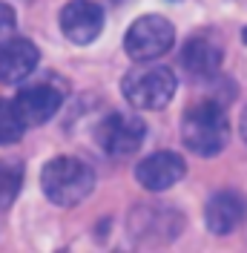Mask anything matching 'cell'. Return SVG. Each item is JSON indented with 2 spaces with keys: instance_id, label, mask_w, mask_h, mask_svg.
I'll return each instance as SVG.
<instances>
[{
  "instance_id": "obj_17",
  "label": "cell",
  "mask_w": 247,
  "mask_h": 253,
  "mask_svg": "<svg viewBox=\"0 0 247 253\" xmlns=\"http://www.w3.org/2000/svg\"><path fill=\"white\" fill-rule=\"evenodd\" d=\"M242 41H245V43H247V29H245V32H242Z\"/></svg>"
},
{
  "instance_id": "obj_8",
  "label": "cell",
  "mask_w": 247,
  "mask_h": 253,
  "mask_svg": "<svg viewBox=\"0 0 247 253\" xmlns=\"http://www.w3.org/2000/svg\"><path fill=\"white\" fill-rule=\"evenodd\" d=\"M61 32L69 43L89 46L104 32V9L95 0H69L61 9Z\"/></svg>"
},
{
  "instance_id": "obj_7",
  "label": "cell",
  "mask_w": 247,
  "mask_h": 253,
  "mask_svg": "<svg viewBox=\"0 0 247 253\" xmlns=\"http://www.w3.org/2000/svg\"><path fill=\"white\" fill-rule=\"evenodd\" d=\"M95 138L101 150L112 158H126L138 153L144 138H147V124L132 112H109L107 118L98 124Z\"/></svg>"
},
{
  "instance_id": "obj_4",
  "label": "cell",
  "mask_w": 247,
  "mask_h": 253,
  "mask_svg": "<svg viewBox=\"0 0 247 253\" xmlns=\"http://www.w3.org/2000/svg\"><path fill=\"white\" fill-rule=\"evenodd\" d=\"M129 239L138 248H167L181 233L184 216L172 207L141 205L129 213Z\"/></svg>"
},
{
  "instance_id": "obj_11",
  "label": "cell",
  "mask_w": 247,
  "mask_h": 253,
  "mask_svg": "<svg viewBox=\"0 0 247 253\" xmlns=\"http://www.w3.org/2000/svg\"><path fill=\"white\" fill-rule=\"evenodd\" d=\"M41 49L26 38H3L0 41V84H20L38 69Z\"/></svg>"
},
{
  "instance_id": "obj_1",
  "label": "cell",
  "mask_w": 247,
  "mask_h": 253,
  "mask_svg": "<svg viewBox=\"0 0 247 253\" xmlns=\"http://www.w3.org/2000/svg\"><path fill=\"white\" fill-rule=\"evenodd\" d=\"M181 141L199 158L218 156L230 141V118L218 101H196L181 115Z\"/></svg>"
},
{
  "instance_id": "obj_12",
  "label": "cell",
  "mask_w": 247,
  "mask_h": 253,
  "mask_svg": "<svg viewBox=\"0 0 247 253\" xmlns=\"http://www.w3.org/2000/svg\"><path fill=\"white\" fill-rule=\"evenodd\" d=\"M221 58H224L221 43L207 38V35H193L181 49V66L193 81L216 78L218 69H221Z\"/></svg>"
},
{
  "instance_id": "obj_6",
  "label": "cell",
  "mask_w": 247,
  "mask_h": 253,
  "mask_svg": "<svg viewBox=\"0 0 247 253\" xmlns=\"http://www.w3.org/2000/svg\"><path fill=\"white\" fill-rule=\"evenodd\" d=\"M172 43H175V26L161 15L138 17L124 35V49L135 63L155 61V58L167 55Z\"/></svg>"
},
{
  "instance_id": "obj_16",
  "label": "cell",
  "mask_w": 247,
  "mask_h": 253,
  "mask_svg": "<svg viewBox=\"0 0 247 253\" xmlns=\"http://www.w3.org/2000/svg\"><path fill=\"white\" fill-rule=\"evenodd\" d=\"M239 135L247 141V107H245V112H242V118H239Z\"/></svg>"
},
{
  "instance_id": "obj_10",
  "label": "cell",
  "mask_w": 247,
  "mask_h": 253,
  "mask_svg": "<svg viewBox=\"0 0 247 253\" xmlns=\"http://www.w3.org/2000/svg\"><path fill=\"white\" fill-rule=\"evenodd\" d=\"M204 221H207V230L216 236H227L239 230L247 221V199L236 190H218L204 205Z\"/></svg>"
},
{
  "instance_id": "obj_3",
  "label": "cell",
  "mask_w": 247,
  "mask_h": 253,
  "mask_svg": "<svg viewBox=\"0 0 247 253\" xmlns=\"http://www.w3.org/2000/svg\"><path fill=\"white\" fill-rule=\"evenodd\" d=\"M175 72L164 63H135L121 78V92L135 110H164L175 98Z\"/></svg>"
},
{
  "instance_id": "obj_15",
  "label": "cell",
  "mask_w": 247,
  "mask_h": 253,
  "mask_svg": "<svg viewBox=\"0 0 247 253\" xmlns=\"http://www.w3.org/2000/svg\"><path fill=\"white\" fill-rule=\"evenodd\" d=\"M17 26V17H15V9L9 6V3H0V38H6V35H12Z\"/></svg>"
},
{
  "instance_id": "obj_5",
  "label": "cell",
  "mask_w": 247,
  "mask_h": 253,
  "mask_svg": "<svg viewBox=\"0 0 247 253\" xmlns=\"http://www.w3.org/2000/svg\"><path fill=\"white\" fill-rule=\"evenodd\" d=\"M66 92H69L66 81L52 78V75L20 86L17 95H15V107H17V112H20V118H23V124L26 126L46 124L49 118L63 107Z\"/></svg>"
},
{
  "instance_id": "obj_9",
  "label": "cell",
  "mask_w": 247,
  "mask_h": 253,
  "mask_svg": "<svg viewBox=\"0 0 247 253\" xmlns=\"http://www.w3.org/2000/svg\"><path fill=\"white\" fill-rule=\"evenodd\" d=\"M187 173V164L178 153L170 150H158L153 156L141 158L135 167V181L150 193H164V190L175 187Z\"/></svg>"
},
{
  "instance_id": "obj_14",
  "label": "cell",
  "mask_w": 247,
  "mask_h": 253,
  "mask_svg": "<svg viewBox=\"0 0 247 253\" xmlns=\"http://www.w3.org/2000/svg\"><path fill=\"white\" fill-rule=\"evenodd\" d=\"M29 126L23 124L20 112H17L15 101H3L0 98V147H9V144H17L23 138Z\"/></svg>"
},
{
  "instance_id": "obj_13",
  "label": "cell",
  "mask_w": 247,
  "mask_h": 253,
  "mask_svg": "<svg viewBox=\"0 0 247 253\" xmlns=\"http://www.w3.org/2000/svg\"><path fill=\"white\" fill-rule=\"evenodd\" d=\"M23 187V164L17 158H0V213L15 205Z\"/></svg>"
},
{
  "instance_id": "obj_2",
  "label": "cell",
  "mask_w": 247,
  "mask_h": 253,
  "mask_svg": "<svg viewBox=\"0 0 247 253\" xmlns=\"http://www.w3.org/2000/svg\"><path fill=\"white\" fill-rule=\"evenodd\" d=\"M41 187L46 199L58 207H75L83 199H89L95 187V170L75 156H58L46 161L41 173Z\"/></svg>"
}]
</instances>
